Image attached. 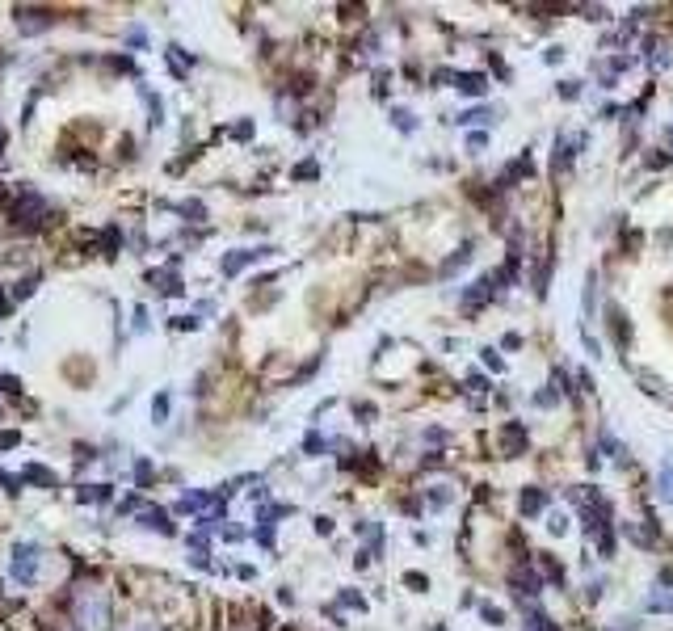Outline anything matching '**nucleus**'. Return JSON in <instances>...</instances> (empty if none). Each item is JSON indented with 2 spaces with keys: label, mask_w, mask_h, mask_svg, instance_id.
Returning a JSON list of instances; mask_svg holds the SVG:
<instances>
[{
  "label": "nucleus",
  "mask_w": 673,
  "mask_h": 631,
  "mask_svg": "<svg viewBox=\"0 0 673 631\" xmlns=\"http://www.w3.org/2000/svg\"><path fill=\"white\" fill-rule=\"evenodd\" d=\"M76 623L85 631H106L110 627V598L101 589H80L76 594Z\"/></svg>",
  "instance_id": "1"
},
{
  "label": "nucleus",
  "mask_w": 673,
  "mask_h": 631,
  "mask_svg": "<svg viewBox=\"0 0 673 631\" xmlns=\"http://www.w3.org/2000/svg\"><path fill=\"white\" fill-rule=\"evenodd\" d=\"M47 215H51V207H47V198L38 194V190H22L13 198V223L17 228H26V232H34V228H43L47 223Z\"/></svg>",
  "instance_id": "2"
},
{
  "label": "nucleus",
  "mask_w": 673,
  "mask_h": 631,
  "mask_svg": "<svg viewBox=\"0 0 673 631\" xmlns=\"http://www.w3.org/2000/svg\"><path fill=\"white\" fill-rule=\"evenodd\" d=\"M38 564H43V547H38V543H17L13 547V581L34 585L38 581Z\"/></svg>",
  "instance_id": "3"
},
{
  "label": "nucleus",
  "mask_w": 673,
  "mask_h": 631,
  "mask_svg": "<svg viewBox=\"0 0 673 631\" xmlns=\"http://www.w3.org/2000/svg\"><path fill=\"white\" fill-rule=\"evenodd\" d=\"M644 610L648 615H673V581L661 577L657 585H652V594L644 598Z\"/></svg>",
  "instance_id": "4"
},
{
  "label": "nucleus",
  "mask_w": 673,
  "mask_h": 631,
  "mask_svg": "<svg viewBox=\"0 0 673 631\" xmlns=\"http://www.w3.org/2000/svg\"><path fill=\"white\" fill-rule=\"evenodd\" d=\"M497 282H501V274H484L476 287L463 295V308H467V312H476L480 303H488V299H493V291H497Z\"/></svg>",
  "instance_id": "5"
},
{
  "label": "nucleus",
  "mask_w": 673,
  "mask_h": 631,
  "mask_svg": "<svg viewBox=\"0 0 673 631\" xmlns=\"http://www.w3.org/2000/svg\"><path fill=\"white\" fill-rule=\"evenodd\" d=\"M17 26H22V34H38L55 26V13L51 9H17Z\"/></svg>",
  "instance_id": "6"
},
{
  "label": "nucleus",
  "mask_w": 673,
  "mask_h": 631,
  "mask_svg": "<svg viewBox=\"0 0 673 631\" xmlns=\"http://www.w3.org/2000/svg\"><path fill=\"white\" fill-rule=\"evenodd\" d=\"M270 253H274V249H236V253L223 257V274H240L244 266H253V261L270 257Z\"/></svg>",
  "instance_id": "7"
},
{
  "label": "nucleus",
  "mask_w": 673,
  "mask_h": 631,
  "mask_svg": "<svg viewBox=\"0 0 673 631\" xmlns=\"http://www.w3.org/2000/svg\"><path fill=\"white\" fill-rule=\"evenodd\" d=\"M455 89H463L467 97H480V93L488 89V80H484L480 72H459V76H455Z\"/></svg>",
  "instance_id": "8"
},
{
  "label": "nucleus",
  "mask_w": 673,
  "mask_h": 631,
  "mask_svg": "<svg viewBox=\"0 0 673 631\" xmlns=\"http://www.w3.org/2000/svg\"><path fill=\"white\" fill-rule=\"evenodd\" d=\"M22 484H43V488H59V480L47 472V467H38V463H30V467H22Z\"/></svg>",
  "instance_id": "9"
},
{
  "label": "nucleus",
  "mask_w": 673,
  "mask_h": 631,
  "mask_svg": "<svg viewBox=\"0 0 673 631\" xmlns=\"http://www.w3.org/2000/svg\"><path fill=\"white\" fill-rule=\"evenodd\" d=\"M501 446L509 455H518L522 446H526V434H522V425H505V434H501Z\"/></svg>",
  "instance_id": "10"
},
{
  "label": "nucleus",
  "mask_w": 673,
  "mask_h": 631,
  "mask_svg": "<svg viewBox=\"0 0 673 631\" xmlns=\"http://www.w3.org/2000/svg\"><path fill=\"white\" fill-rule=\"evenodd\" d=\"M144 526H152V531H160V535H173V522H169L165 510H148V514H144Z\"/></svg>",
  "instance_id": "11"
},
{
  "label": "nucleus",
  "mask_w": 673,
  "mask_h": 631,
  "mask_svg": "<svg viewBox=\"0 0 673 631\" xmlns=\"http://www.w3.org/2000/svg\"><path fill=\"white\" fill-rule=\"evenodd\" d=\"M543 505H547V497L539 493V488H526L522 493V514H535V510H543Z\"/></svg>",
  "instance_id": "12"
},
{
  "label": "nucleus",
  "mask_w": 673,
  "mask_h": 631,
  "mask_svg": "<svg viewBox=\"0 0 673 631\" xmlns=\"http://www.w3.org/2000/svg\"><path fill=\"white\" fill-rule=\"evenodd\" d=\"M657 484H661V497H665V501H673V455L665 459V467H661V480H657Z\"/></svg>",
  "instance_id": "13"
},
{
  "label": "nucleus",
  "mask_w": 673,
  "mask_h": 631,
  "mask_svg": "<svg viewBox=\"0 0 673 631\" xmlns=\"http://www.w3.org/2000/svg\"><path fill=\"white\" fill-rule=\"evenodd\" d=\"M514 585H518V594H539L543 589V581L530 577V573H514Z\"/></svg>",
  "instance_id": "14"
},
{
  "label": "nucleus",
  "mask_w": 673,
  "mask_h": 631,
  "mask_svg": "<svg viewBox=\"0 0 673 631\" xmlns=\"http://www.w3.org/2000/svg\"><path fill=\"white\" fill-rule=\"evenodd\" d=\"M526 631H560V627L547 619V615H530V619H526Z\"/></svg>",
  "instance_id": "15"
},
{
  "label": "nucleus",
  "mask_w": 673,
  "mask_h": 631,
  "mask_svg": "<svg viewBox=\"0 0 673 631\" xmlns=\"http://www.w3.org/2000/svg\"><path fill=\"white\" fill-rule=\"evenodd\" d=\"M34 287H38V274H30L26 282H17V287H13V299H30V295H34Z\"/></svg>",
  "instance_id": "16"
},
{
  "label": "nucleus",
  "mask_w": 673,
  "mask_h": 631,
  "mask_svg": "<svg viewBox=\"0 0 673 631\" xmlns=\"http://www.w3.org/2000/svg\"><path fill=\"white\" fill-rule=\"evenodd\" d=\"M110 497V488L106 484H97V488H85V493H80V501H106Z\"/></svg>",
  "instance_id": "17"
},
{
  "label": "nucleus",
  "mask_w": 673,
  "mask_h": 631,
  "mask_svg": "<svg viewBox=\"0 0 673 631\" xmlns=\"http://www.w3.org/2000/svg\"><path fill=\"white\" fill-rule=\"evenodd\" d=\"M101 244H106V257H114V249H118V228H106V232H101Z\"/></svg>",
  "instance_id": "18"
},
{
  "label": "nucleus",
  "mask_w": 673,
  "mask_h": 631,
  "mask_svg": "<svg viewBox=\"0 0 673 631\" xmlns=\"http://www.w3.org/2000/svg\"><path fill=\"white\" fill-rule=\"evenodd\" d=\"M152 413H156V421H165V417H169V396H156V404H152Z\"/></svg>",
  "instance_id": "19"
},
{
  "label": "nucleus",
  "mask_w": 673,
  "mask_h": 631,
  "mask_svg": "<svg viewBox=\"0 0 673 631\" xmlns=\"http://www.w3.org/2000/svg\"><path fill=\"white\" fill-rule=\"evenodd\" d=\"M0 484H5L9 493H17V488H22V476H9V472H0Z\"/></svg>",
  "instance_id": "20"
},
{
  "label": "nucleus",
  "mask_w": 673,
  "mask_h": 631,
  "mask_svg": "<svg viewBox=\"0 0 673 631\" xmlns=\"http://www.w3.org/2000/svg\"><path fill=\"white\" fill-rule=\"evenodd\" d=\"M396 127H400V131H413V114H404V110H396Z\"/></svg>",
  "instance_id": "21"
},
{
  "label": "nucleus",
  "mask_w": 673,
  "mask_h": 631,
  "mask_svg": "<svg viewBox=\"0 0 673 631\" xmlns=\"http://www.w3.org/2000/svg\"><path fill=\"white\" fill-rule=\"evenodd\" d=\"M547 531H552V535H564V531H568V522H564V518H560V514H556V518H552V522H547Z\"/></svg>",
  "instance_id": "22"
},
{
  "label": "nucleus",
  "mask_w": 673,
  "mask_h": 631,
  "mask_svg": "<svg viewBox=\"0 0 673 631\" xmlns=\"http://www.w3.org/2000/svg\"><path fill=\"white\" fill-rule=\"evenodd\" d=\"M22 442V434H0V451H9V446Z\"/></svg>",
  "instance_id": "23"
},
{
  "label": "nucleus",
  "mask_w": 673,
  "mask_h": 631,
  "mask_svg": "<svg viewBox=\"0 0 673 631\" xmlns=\"http://www.w3.org/2000/svg\"><path fill=\"white\" fill-rule=\"evenodd\" d=\"M9 312H13V299H9L5 291H0V316H9Z\"/></svg>",
  "instance_id": "24"
},
{
  "label": "nucleus",
  "mask_w": 673,
  "mask_h": 631,
  "mask_svg": "<svg viewBox=\"0 0 673 631\" xmlns=\"http://www.w3.org/2000/svg\"><path fill=\"white\" fill-rule=\"evenodd\" d=\"M615 631H631V623H623V627H615Z\"/></svg>",
  "instance_id": "25"
},
{
  "label": "nucleus",
  "mask_w": 673,
  "mask_h": 631,
  "mask_svg": "<svg viewBox=\"0 0 673 631\" xmlns=\"http://www.w3.org/2000/svg\"><path fill=\"white\" fill-rule=\"evenodd\" d=\"M144 631H160V627H144Z\"/></svg>",
  "instance_id": "26"
},
{
  "label": "nucleus",
  "mask_w": 673,
  "mask_h": 631,
  "mask_svg": "<svg viewBox=\"0 0 673 631\" xmlns=\"http://www.w3.org/2000/svg\"><path fill=\"white\" fill-rule=\"evenodd\" d=\"M0 198H5V194H0Z\"/></svg>",
  "instance_id": "27"
}]
</instances>
